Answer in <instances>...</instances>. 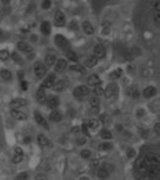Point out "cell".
<instances>
[{
    "instance_id": "cell-1",
    "label": "cell",
    "mask_w": 160,
    "mask_h": 180,
    "mask_svg": "<svg viewBox=\"0 0 160 180\" xmlns=\"http://www.w3.org/2000/svg\"><path fill=\"white\" fill-rule=\"evenodd\" d=\"M33 72H35V75H36L37 79H43L47 73V67L44 65L43 63H36L33 65Z\"/></svg>"
},
{
    "instance_id": "cell-2",
    "label": "cell",
    "mask_w": 160,
    "mask_h": 180,
    "mask_svg": "<svg viewBox=\"0 0 160 180\" xmlns=\"http://www.w3.org/2000/svg\"><path fill=\"white\" fill-rule=\"evenodd\" d=\"M55 82H57V76H55V73H50V75H47L46 78L43 79V85H41V87H43L44 90L53 89L54 85H55Z\"/></svg>"
},
{
    "instance_id": "cell-3",
    "label": "cell",
    "mask_w": 160,
    "mask_h": 180,
    "mask_svg": "<svg viewBox=\"0 0 160 180\" xmlns=\"http://www.w3.org/2000/svg\"><path fill=\"white\" fill-rule=\"evenodd\" d=\"M90 94V89H88L87 85H82V86H78L75 90H73V96L78 97V99H84Z\"/></svg>"
},
{
    "instance_id": "cell-4",
    "label": "cell",
    "mask_w": 160,
    "mask_h": 180,
    "mask_svg": "<svg viewBox=\"0 0 160 180\" xmlns=\"http://www.w3.org/2000/svg\"><path fill=\"white\" fill-rule=\"evenodd\" d=\"M46 104L50 110H57L58 105H60V99L57 96H50V97H47Z\"/></svg>"
},
{
    "instance_id": "cell-5",
    "label": "cell",
    "mask_w": 160,
    "mask_h": 180,
    "mask_svg": "<svg viewBox=\"0 0 160 180\" xmlns=\"http://www.w3.org/2000/svg\"><path fill=\"white\" fill-rule=\"evenodd\" d=\"M54 42H55V45L60 47V49H62V50H65V49L69 47V42H68V40L65 39V36H62V35H57L55 39H54Z\"/></svg>"
},
{
    "instance_id": "cell-6",
    "label": "cell",
    "mask_w": 160,
    "mask_h": 180,
    "mask_svg": "<svg viewBox=\"0 0 160 180\" xmlns=\"http://www.w3.org/2000/svg\"><path fill=\"white\" fill-rule=\"evenodd\" d=\"M54 22H55V25L60 26V28L65 26V22H66V20H65V14L62 13V11L58 10L57 13H55V15H54Z\"/></svg>"
},
{
    "instance_id": "cell-7",
    "label": "cell",
    "mask_w": 160,
    "mask_h": 180,
    "mask_svg": "<svg viewBox=\"0 0 160 180\" xmlns=\"http://www.w3.org/2000/svg\"><path fill=\"white\" fill-rule=\"evenodd\" d=\"M105 54H106V50H105V46H103V45H97L95 47H94L93 55H94V57H97L98 60L105 57Z\"/></svg>"
},
{
    "instance_id": "cell-8",
    "label": "cell",
    "mask_w": 160,
    "mask_h": 180,
    "mask_svg": "<svg viewBox=\"0 0 160 180\" xmlns=\"http://www.w3.org/2000/svg\"><path fill=\"white\" fill-rule=\"evenodd\" d=\"M22 159H23L22 148L15 147V150H14V155H13V158H11V162H13V164H19V162H22Z\"/></svg>"
},
{
    "instance_id": "cell-9",
    "label": "cell",
    "mask_w": 160,
    "mask_h": 180,
    "mask_svg": "<svg viewBox=\"0 0 160 180\" xmlns=\"http://www.w3.org/2000/svg\"><path fill=\"white\" fill-rule=\"evenodd\" d=\"M17 49H18V51H21V53H25V54H31V53H33L32 47L29 46L26 42H23V40H21V42L17 43Z\"/></svg>"
},
{
    "instance_id": "cell-10",
    "label": "cell",
    "mask_w": 160,
    "mask_h": 180,
    "mask_svg": "<svg viewBox=\"0 0 160 180\" xmlns=\"http://www.w3.org/2000/svg\"><path fill=\"white\" fill-rule=\"evenodd\" d=\"M25 105H26V100H23V99H14L13 101L10 103L11 110H21V108L25 107Z\"/></svg>"
},
{
    "instance_id": "cell-11",
    "label": "cell",
    "mask_w": 160,
    "mask_h": 180,
    "mask_svg": "<svg viewBox=\"0 0 160 180\" xmlns=\"http://www.w3.org/2000/svg\"><path fill=\"white\" fill-rule=\"evenodd\" d=\"M148 166H149V165H148V162L145 161L144 158H140V159L137 161V164H135V168H137V169L140 170L142 175H145V173H146Z\"/></svg>"
},
{
    "instance_id": "cell-12",
    "label": "cell",
    "mask_w": 160,
    "mask_h": 180,
    "mask_svg": "<svg viewBox=\"0 0 160 180\" xmlns=\"http://www.w3.org/2000/svg\"><path fill=\"white\" fill-rule=\"evenodd\" d=\"M145 175H148L150 179H156L159 175V165H150V166H148V170Z\"/></svg>"
},
{
    "instance_id": "cell-13",
    "label": "cell",
    "mask_w": 160,
    "mask_h": 180,
    "mask_svg": "<svg viewBox=\"0 0 160 180\" xmlns=\"http://www.w3.org/2000/svg\"><path fill=\"white\" fill-rule=\"evenodd\" d=\"M156 87L155 86H146L144 90H142V96L145 97V99H152L153 96H156Z\"/></svg>"
},
{
    "instance_id": "cell-14",
    "label": "cell",
    "mask_w": 160,
    "mask_h": 180,
    "mask_svg": "<svg viewBox=\"0 0 160 180\" xmlns=\"http://www.w3.org/2000/svg\"><path fill=\"white\" fill-rule=\"evenodd\" d=\"M116 93V85L115 83H109L106 89H103V94H105L106 99H112Z\"/></svg>"
},
{
    "instance_id": "cell-15",
    "label": "cell",
    "mask_w": 160,
    "mask_h": 180,
    "mask_svg": "<svg viewBox=\"0 0 160 180\" xmlns=\"http://www.w3.org/2000/svg\"><path fill=\"white\" fill-rule=\"evenodd\" d=\"M87 85H90V86H98V85H101V78L97 73H93V75H90L87 78Z\"/></svg>"
},
{
    "instance_id": "cell-16",
    "label": "cell",
    "mask_w": 160,
    "mask_h": 180,
    "mask_svg": "<svg viewBox=\"0 0 160 180\" xmlns=\"http://www.w3.org/2000/svg\"><path fill=\"white\" fill-rule=\"evenodd\" d=\"M35 121H36V123L39 126H43V128H46V129H48V125H47V122H46V119L43 118V115H41L39 111H36L35 112Z\"/></svg>"
},
{
    "instance_id": "cell-17",
    "label": "cell",
    "mask_w": 160,
    "mask_h": 180,
    "mask_svg": "<svg viewBox=\"0 0 160 180\" xmlns=\"http://www.w3.org/2000/svg\"><path fill=\"white\" fill-rule=\"evenodd\" d=\"M11 116L14 118V119H17V121H25L26 118V114L25 112H22L21 110H11Z\"/></svg>"
},
{
    "instance_id": "cell-18",
    "label": "cell",
    "mask_w": 160,
    "mask_h": 180,
    "mask_svg": "<svg viewBox=\"0 0 160 180\" xmlns=\"http://www.w3.org/2000/svg\"><path fill=\"white\" fill-rule=\"evenodd\" d=\"M57 63V55L55 54H47L44 58V65L46 67H54Z\"/></svg>"
},
{
    "instance_id": "cell-19",
    "label": "cell",
    "mask_w": 160,
    "mask_h": 180,
    "mask_svg": "<svg viewBox=\"0 0 160 180\" xmlns=\"http://www.w3.org/2000/svg\"><path fill=\"white\" fill-rule=\"evenodd\" d=\"M145 161L148 162V165H159V157L156 154H152V152H150V154H146L145 155Z\"/></svg>"
},
{
    "instance_id": "cell-20",
    "label": "cell",
    "mask_w": 160,
    "mask_h": 180,
    "mask_svg": "<svg viewBox=\"0 0 160 180\" xmlns=\"http://www.w3.org/2000/svg\"><path fill=\"white\" fill-rule=\"evenodd\" d=\"M98 58L97 57H94V55H90V57H87L86 58V61H84V67H87V68H93V67H95L97 64H98Z\"/></svg>"
},
{
    "instance_id": "cell-21",
    "label": "cell",
    "mask_w": 160,
    "mask_h": 180,
    "mask_svg": "<svg viewBox=\"0 0 160 180\" xmlns=\"http://www.w3.org/2000/svg\"><path fill=\"white\" fill-rule=\"evenodd\" d=\"M36 97H37V101L40 103V104H43V103H46V100H47V93H46V90L43 89V87H39V90H37V93H36Z\"/></svg>"
},
{
    "instance_id": "cell-22",
    "label": "cell",
    "mask_w": 160,
    "mask_h": 180,
    "mask_svg": "<svg viewBox=\"0 0 160 180\" xmlns=\"http://www.w3.org/2000/svg\"><path fill=\"white\" fill-rule=\"evenodd\" d=\"M82 29L86 35H93L94 33V26L91 25V22H88V21H84L82 24Z\"/></svg>"
},
{
    "instance_id": "cell-23",
    "label": "cell",
    "mask_w": 160,
    "mask_h": 180,
    "mask_svg": "<svg viewBox=\"0 0 160 180\" xmlns=\"http://www.w3.org/2000/svg\"><path fill=\"white\" fill-rule=\"evenodd\" d=\"M68 67V63L66 60H57L55 63V72H64Z\"/></svg>"
},
{
    "instance_id": "cell-24",
    "label": "cell",
    "mask_w": 160,
    "mask_h": 180,
    "mask_svg": "<svg viewBox=\"0 0 160 180\" xmlns=\"http://www.w3.org/2000/svg\"><path fill=\"white\" fill-rule=\"evenodd\" d=\"M50 121L53 122H61L62 121V112L58 110H53L51 114H50Z\"/></svg>"
},
{
    "instance_id": "cell-25",
    "label": "cell",
    "mask_w": 160,
    "mask_h": 180,
    "mask_svg": "<svg viewBox=\"0 0 160 180\" xmlns=\"http://www.w3.org/2000/svg\"><path fill=\"white\" fill-rule=\"evenodd\" d=\"M109 170L108 169H105L103 166H99L98 169H97V176H98L99 179H102V180H105V179H108L109 178Z\"/></svg>"
},
{
    "instance_id": "cell-26",
    "label": "cell",
    "mask_w": 160,
    "mask_h": 180,
    "mask_svg": "<svg viewBox=\"0 0 160 180\" xmlns=\"http://www.w3.org/2000/svg\"><path fill=\"white\" fill-rule=\"evenodd\" d=\"M40 31L43 35H50L51 33V24L48 21H43L41 22V26H40Z\"/></svg>"
},
{
    "instance_id": "cell-27",
    "label": "cell",
    "mask_w": 160,
    "mask_h": 180,
    "mask_svg": "<svg viewBox=\"0 0 160 180\" xmlns=\"http://www.w3.org/2000/svg\"><path fill=\"white\" fill-rule=\"evenodd\" d=\"M0 76H2V79H3V81H6V82H10L11 79H13V73H11L8 69H2V71H0Z\"/></svg>"
},
{
    "instance_id": "cell-28",
    "label": "cell",
    "mask_w": 160,
    "mask_h": 180,
    "mask_svg": "<svg viewBox=\"0 0 160 180\" xmlns=\"http://www.w3.org/2000/svg\"><path fill=\"white\" fill-rule=\"evenodd\" d=\"M37 143H39L40 147H50L48 138H47L46 136H43V134H39V136H37Z\"/></svg>"
},
{
    "instance_id": "cell-29",
    "label": "cell",
    "mask_w": 160,
    "mask_h": 180,
    "mask_svg": "<svg viewBox=\"0 0 160 180\" xmlns=\"http://www.w3.org/2000/svg\"><path fill=\"white\" fill-rule=\"evenodd\" d=\"M66 58L69 61H72V63H78V54H76L75 51H72V50H66Z\"/></svg>"
},
{
    "instance_id": "cell-30",
    "label": "cell",
    "mask_w": 160,
    "mask_h": 180,
    "mask_svg": "<svg viewBox=\"0 0 160 180\" xmlns=\"http://www.w3.org/2000/svg\"><path fill=\"white\" fill-rule=\"evenodd\" d=\"M87 126H88V129H90V130H97V129H98V126H99V121H97V119L88 121Z\"/></svg>"
},
{
    "instance_id": "cell-31",
    "label": "cell",
    "mask_w": 160,
    "mask_h": 180,
    "mask_svg": "<svg viewBox=\"0 0 160 180\" xmlns=\"http://www.w3.org/2000/svg\"><path fill=\"white\" fill-rule=\"evenodd\" d=\"M99 136L102 138H105V140H111V138L113 137V136H112V132L109 130V129H102V130H101V133H99Z\"/></svg>"
},
{
    "instance_id": "cell-32",
    "label": "cell",
    "mask_w": 160,
    "mask_h": 180,
    "mask_svg": "<svg viewBox=\"0 0 160 180\" xmlns=\"http://www.w3.org/2000/svg\"><path fill=\"white\" fill-rule=\"evenodd\" d=\"M88 104H90V107H99V97L91 96L88 99Z\"/></svg>"
},
{
    "instance_id": "cell-33",
    "label": "cell",
    "mask_w": 160,
    "mask_h": 180,
    "mask_svg": "<svg viewBox=\"0 0 160 180\" xmlns=\"http://www.w3.org/2000/svg\"><path fill=\"white\" fill-rule=\"evenodd\" d=\"M70 71H73V72H79V73H86L84 67L79 65V64H73V65L70 67Z\"/></svg>"
},
{
    "instance_id": "cell-34",
    "label": "cell",
    "mask_w": 160,
    "mask_h": 180,
    "mask_svg": "<svg viewBox=\"0 0 160 180\" xmlns=\"http://www.w3.org/2000/svg\"><path fill=\"white\" fill-rule=\"evenodd\" d=\"M65 86H66L65 81H57V82H55V85H54V87H53V89H54L55 91H61Z\"/></svg>"
},
{
    "instance_id": "cell-35",
    "label": "cell",
    "mask_w": 160,
    "mask_h": 180,
    "mask_svg": "<svg viewBox=\"0 0 160 180\" xmlns=\"http://www.w3.org/2000/svg\"><path fill=\"white\" fill-rule=\"evenodd\" d=\"M113 148V144L112 143H102V144H99V150L101 151H111V150Z\"/></svg>"
},
{
    "instance_id": "cell-36",
    "label": "cell",
    "mask_w": 160,
    "mask_h": 180,
    "mask_svg": "<svg viewBox=\"0 0 160 180\" xmlns=\"http://www.w3.org/2000/svg\"><path fill=\"white\" fill-rule=\"evenodd\" d=\"M102 94H103V87L101 86V85H98V86H94V89H93V96L99 97V96H102Z\"/></svg>"
},
{
    "instance_id": "cell-37",
    "label": "cell",
    "mask_w": 160,
    "mask_h": 180,
    "mask_svg": "<svg viewBox=\"0 0 160 180\" xmlns=\"http://www.w3.org/2000/svg\"><path fill=\"white\" fill-rule=\"evenodd\" d=\"M121 73H123V71L120 69V68H117V69H115L113 72H111V75H109V78L111 79H117L121 76Z\"/></svg>"
},
{
    "instance_id": "cell-38",
    "label": "cell",
    "mask_w": 160,
    "mask_h": 180,
    "mask_svg": "<svg viewBox=\"0 0 160 180\" xmlns=\"http://www.w3.org/2000/svg\"><path fill=\"white\" fill-rule=\"evenodd\" d=\"M91 155H93V152L90 150H82V152H80V157L83 159H91Z\"/></svg>"
},
{
    "instance_id": "cell-39",
    "label": "cell",
    "mask_w": 160,
    "mask_h": 180,
    "mask_svg": "<svg viewBox=\"0 0 160 180\" xmlns=\"http://www.w3.org/2000/svg\"><path fill=\"white\" fill-rule=\"evenodd\" d=\"M10 58V53L7 50H0V60L2 61H7Z\"/></svg>"
},
{
    "instance_id": "cell-40",
    "label": "cell",
    "mask_w": 160,
    "mask_h": 180,
    "mask_svg": "<svg viewBox=\"0 0 160 180\" xmlns=\"http://www.w3.org/2000/svg\"><path fill=\"white\" fill-rule=\"evenodd\" d=\"M80 130H82V133L87 137L88 134H90V129H88V126H87V123H82V126H80Z\"/></svg>"
},
{
    "instance_id": "cell-41",
    "label": "cell",
    "mask_w": 160,
    "mask_h": 180,
    "mask_svg": "<svg viewBox=\"0 0 160 180\" xmlns=\"http://www.w3.org/2000/svg\"><path fill=\"white\" fill-rule=\"evenodd\" d=\"M10 57L14 60V63H17V64H22V58L19 57L18 53H13V54H10Z\"/></svg>"
},
{
    "instance_id": "cell-42",
    "label": "cell",
    "mask_w": 160,
    "mask_h": 180,
    "mask_svg": "<svg viewBox=\"0 0 160 180\" xmlns=\"http://www.w3.org/2000/svg\"><path fill=\"white\" fill-rule=\"evenodd\" d=\"M90 166H91V169H98V168H99V161H98V159H91Z\"/></svg>"
},
{
    "instance_id": "cell-43",
    "label": "cell",
    "mask_w": 160,
    "mask_h": 180,
    "mask_svg": "<svg viewBox=\"0 0 160 180\" xmlns=\"http://www.w3.org/2000/svg\"><path fill=\"white\" fill-rule=\"evenodd\" d=\"M50 7H51V2H50V0H44V2H41V8L48 10Z\"/></svg>"
},
{
    "instance_id": "cell-44",
    "label": "cell",
    "mask_w": 160,
    "mask_h": 180,
    "mask_svg": "<svg viewBox=\"0 0 160 180\" xmlns=\"http://www.w3.org/2000/svg\"><path fill=\"white\" fill-rule=\"evenodd\" d=\"M127 158H135V150L134 148H127Z\"/></svg>"
},
{
    "instance_id": "cell-45",
    "label": "cell",
    "mask_w": 160,
    "mask_h": 180,
    "mask_svg": "<svg viewBox=\"0 0 160 180\" xmlns=\"http://www.w3.org/2000/svg\"><path fill=\"white\" fill-rule=\"evenodd\" d=\"M28 173L26 172H22V173H19L18 176H17V180H28Z\"/></svg>"
},
{
    "instance_id": "cell-46",
    "label": "cell",
    "mask_w": 160,
    "mask_h": 180,
    "mask_svg": "<svg viewBox=\"0 0 160 180\" xmlns=\"http://www.w3.org/2000/svg\"><path fill=\"white\" fill-rule=\"evenodd\" d=\"M90 114H91V115L99 114V107H90Z\"/></svg>"
},
{
    "instance_id": "cell-47",
    "label": "cell",
    "mask_w": 160,
    "mask_h": 180,
    "mask_svg": "<svg viewBox=\"0 0 160 180\" xmlns=\"http://www.w3.org/2000/svg\"><path fill=\"white\" fill-rule=\"evenodd\" d=\"M140 134H141L144 138H146V137H148V134H149V132H148L146 129H140Z\"/></svg>"
},
{
    "instance_id": "cell-48",
    "label": "cell",
    "mask_w": 160,
    "mask_h": 180,
    "mask_svg": "<svg viewBox=\"0 0 160 180\" xmlns=\"http://www.w3.org/2000/svg\"><path fill=\"white\" fill-rule=\"evenodd\" d=\"M21 89L23 91L28 90V83H26V81H21Z\"/></svg>"
},
{
    "instance_id": "cell-49",
    "label": "cell",
    "mask_w": 160,
    "mask_h": 180,
    "mask_svg": "<svg viewBox=\"0 0 160 180\" xmlns=\"http://www.w3.org/2000/svg\"><path fill=\"white\" fill-rule=\"evenodd\" d=\"M130 94H131V96L134 97V99H138V97H140V93H138V90L135 89V87L133 89V93H130Z\"/></svg>"
},
{
    "instance_id": "cell-50",
    "label": "cell",
    "mask_w": 160,
    "mask_h": 180,
    "mask_svg": "<svg viewBox=\"0 0 160 180\" xmlns=\"http://www.w3.org/2000/svg\"><path fill=\"white\" fill-rule=\"evenodd\" d=\"M36 180H47V176L43 173H39V175H36Z\"/></svg>"
},
{
    "instance_id": "cell-51",
    "label": "cell",
    "mask_w": 160,
    "mask_h": 180,
    "mask_svg": "<svg viewBox=\"0 0 160 180\" xmlns=\"http://www.w3.org/2000/svg\"><path fill=\"white\" fill-rule=\"evenodd\" d=\"M155 22H156V25H160V15H159V13L155 14Z\"/></svg>"
},
{
    "instance_id": "cell-52",
    "label": "cell",
    "mask_w": 160,
    "mask_h": 180,
    "mask_svg": "<svg viewBox=\"0 0 160 180\" xmlns=\"http://www.w3.org/2000/svg\"><path fill=\"white\" fill-rule=\"evenodd\" d=\"M155 132H156V134H160V126H159V123H156L155 125Z\"/></svg>"
},
{
    "instance_id": "cell-53",
    "label": "cell",
    "mask_w": 160,
    "mask_h": 180,
    "mask_svg": "<svg viewBox=\"0 0 160 180\" xmlns=\"http://www.w3.org/2000/svg\"><path fill=\"white\" fill-rule=\"evenodd\" d=\"M31 141H32V138H31V137H28V136H26V137H23V143L28 144V143H31Z\"/></svg>"
},
{
    "instance_id": "cell-54",
    "label": "cell",
    "mask_w": 160,
    "mask_h": 180,
    "mask_svg": "<svg viewBox=\"0 0 160 180\" xmlns=\"http://www.w3.org/2000/svg\"><path fill=\"white\" fill-rule=\"evenodd\" d=\"M155 10H156V13H159V10H160V4H159V2H156V3H155Z\"/></svg>"
},
{
    "instance_id": "cell-55",
    "label": "cell",
    "mask_w": 160,
    "mask_h": 180,
    "mask_svg": "<svg viewBox=\"0 0 160 180\" xmlns=\"http://www.w3.org/2000/svg\"><path fill=\"white\" fill-rule=\"evenodd\" d=\"M144 115H145V111L144 110H138V118L144 116Z\"/></svg>"
},
{
    "instance_id": "cell-56",
    "label": "cell",
    "mask_w": 160,
    "mask_h": 180,
    "mask_svg": "<svg viewBox=\"0 0 160 180\" xmlns=\"http://www.w3.org/2000/svg\"><path fill=\"white\" fill-rule=\"evenodd\" d=\"M116 130L117 132H123V126H121V125H116Z\"/></svg>"
},
{
    "instance_id": "cell-57",
    "label": "cell",
    "mask_w": 160,
    "mask_h": 180,
    "mask_svg": "<svg viewBox=\"0 0 160 180\" xmlns=\"http://www.w3.org/2000/svg\"><path fill=\"white\" fill-rule=\"evenodd\" d=\"M79 180H90V179H88V178H86V176H83V178H80Z\"/></svg>"
},
{
    "instance_id": "cell-58",
    "label": "cell",
    "mask_w": 160,
    "mask_h": 180,
    "mask_svg": "<svg viewBox=\"0 0 160 180\" xmlns=\"http://www.w3.org/2000/svg\"><path fill=\"white\" fill-rule=\"evenodd\" d=\"M2 35H3V31H2V29H0V36H2Z\"/></svg>"
},
{
    "instance_id": "cell-59",
    "label": "cell",
    "mask_w": 160,
    "mask_h": 180,
    "mask_svg": "<svg viewBox=\"0 0 160 180\" xmlns=\"http://www.w3.org/2000/svg\"><path fill=\"white\" fill-rule=\"evenodd\" d=\"M141 180H144V179H141Z\"/></svg>"
}]
</instances>
